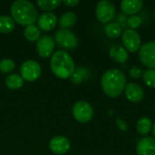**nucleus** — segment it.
I'll return each mask as SVG.
<instances>
[{
  "label": "nucleus",
  "instance_id": "32",
  "mask_svg": "<svg viewBox=\"0 0 155 155\" xmlns=\"http://www.w3.org/2000/svg\"><path fill=\"white\" fill-rule=\"evenodd\" d=\"M154 16H155V12H154Z\"/></svg>",
  "mask_w": 155,
  "mask_h": 155
},
{
  "label": "nucleus",
  "instance_id": "2",
  "mask_svg": "<svg viewBox=\"0 0 155 155\" xmlns=\"http://www.w3.org/2000/svg\"><path fill=\"white\" fill-rule=\"evenodd\" d=\"M11 15L15 22L21 25H34L38 18L35 5L27 0H16L11 5Z\"/></svg>",
  "mask_w": 155,
  "mask_h": 155
},
{
  "label": "nucleus",
  "instance_id": "8",
  "mask_svg": "<svg viewBox=\"0 0 155 155\" xmlns=\"http://www.w3.org/2000/svg\"><path fill=\"white\" fill-rule=\"evenodd\" d=\"M140 61L149 69L155 70V41L147 42L139 49Z\"/></svg>",
  "mask_w": 155,
  "mask_h": 155
},
{
  "label": "nucleus",
  "instance_id": "17",
  "mask_svg": "<svg viewBox=\"0 0 155 155\" xmlns=\"http://www.w3.org/2000/svg\"><path fill=\"white\" fill-rule=\"evenodd\" d=\"M77 16L75 13L72 11L65 12L59 19V25L62 29H68L72 26H74L76 24Z\"/></svg>",
  "mask_w": 155,
  "mask_h": 155
},
{
  "label": "nucleus",
  "instance_id": "12",
  "mask_svg": "<svg viewBox=\"0 0 155 155\" xmlns=\"http://www.w3.org/2000/svg\"><path fill=\"white\" fill-rule=\"evenodd\" d=\"M57 24V16L52 12L43 13L37 18L38 28L43 31H50L55 27Z\"/></svg>",
  "mask_w": 155,
  "mask_h": 155
},
{
  "label": "nucleus",
  "instance_id": "7",
  "mask_svg": "<svg viewBox=\"0 0 155 155\" xmlns=\"http://www.w3.org/2000/svg\"><path fill=\"white\" fill-rule=\"evenodd\" d=\"M41 72L42 69L40 64L34 60L25 61L20 68L22 78L24 81L27 82H34L37 80L41 75Z\"/></svg>",
  "mask_w": 155,
  "mask_h": 155
},
{
  "label": "nucleus",
  "instance_id": "31",
  "mask_svg": "<svg viewBox=\"0 0 155 155\" xmlns=\"http://www.w3.org/2000/svg\"><path fill=\"white\" fill-rule=\"evenodd\" d=\"M153 135L155 136V124H153Z\"/></svg>",
  "mask_w": 155,
  "mask_h": 155
},
{
  "label": "nucleus",
  "instance_id": "11",
  "mask_svg": "<svg viewBox=\"0 0 155 155\" xmlns=\"http://www.w3.org/2000/svg\"><path fill=\"white\" fill-rule=\"evenodd\" d=\"M70 147L71 143L68 138L61 135L54 137L49 143V148L54 154H64L70 150Z\"/></svg>",
  "mask_w": 155,
  "mask_h": 155
},
{
  "label": "nucleus",
  "instance_id": "5",
  "mask_svg": "<svg viewBox=\"0 0 155 155\" xmlns=\"http://www.w3.org/2000/svg\"><path fill=\"white\" fill-rule=\"evenodd\" d=\"M95 15L101 23H110L115 15V6L110 0H101L97 3Z\"/></svg>",
  "mask_w": 155,
  "mask_h": 155
},
{
  "label": "nucleus",
  "instance_id": "3",
  "mask_svg": "<svg viewBox=\"0 0 155 155\" xmlns=\"http://www.w3.org/2000/svg\"><path fill=\"white\" fill-rule=\"evenodd\" d=\"M50 68L54 74L61 79L71 77L75 70L74 62L71 55L63 50L56 51L51 57Z\"/></svg>",
  "mask_w": 155,
  "mask_h": 155
},
{
  "label": "nucleus",
  "instance_id": "10",
  "mask_svg": "<svg viewBox=\"0 0 155 155\" xmlns=\"http://www.w3.org/2000/svg\"><path fill=\"white\" fill-rule=\"evenodd\" d=\"M55 47V42L50 35L41 36L36 43V51L37 54L43 57L47 58L53 54Z\"/></svg>",
  "mask_w": 155,
  "mask_h": 155
},
{
  "label": "nucleus",
  "instance_id": "26",
  "mask_svg": "<svg viewBox=\"0 0 155 155\" xmlns=\"http://www.w3.org/2000/svg\"><path fill=\"white\" fill-rule=\"evenodd\" d=\"M15 64L12 59L5 58L0 61V71L3 74H9L15 70Z\"/></svg>",
  "mask_w": 155,
  "mask_h": 155
},
{
  "label": "nucleus",
  "instance_id": "28",
  "mask_svg": "<svg viewBox=\"0 0 155 155\" xmlns=\"http://www.w3.org/2000/svg\"><path fill=\"white\" fill-rule=\"evenodd\" d=\"M129 74L132 78H135V79H138L140 78L141 76H143V71L142 69H140L139 67L137 66H134L130 69L129 71Z\"/></svg>",
  "mask_w": 155,
  "mask_h": 155
},
{
  "label": "nucleus",
  "instance_id": "13",
  "mask_svg": "<svg viewBox=\"0 0 155 155\" xmlns=\"http://www.w3.org/2000/svg\"><path fill=\"white\" fill-rule=\"evenodd\" d=\"M136 152L138 155H155V138L144 137L139 140Z\"/></svg>",
  "mask_w": 155,
  "mask_h": 155
},
{
  "label": "nucleus",
  "instance_id": "15",
  "mask_svg": "<svg viewBox=\"0 0 155 155\" xmlns=\"http://www.w3.org/2000/svg\"><path fill=\"white\" fill-rule=\"evenodd\" d=\"M109 54H110L111 58H113V60H114L115 62L120 63V64L125 63L129 58V54H128L127 50L124 48V46L118 45V44L114 45L110 48Z\"/></svg>",
  "mask_w": 155,
  "mask_h": 155
},
{
  "label": "nucleus",
  "instance_id": "6",
  "mask_svg": "<svg viewBox=\"0 0 155 155\" xmlns=\"http://www.w3.org/2000/svg\"><path fill=\"white\" fill-rule=\"evenodd\" d=\"M73 115L76 121L82 124L88 123L94 116V109L85 101H78L73 106Z\"/></svg>",
  "mask_w": 155,
  "mask_h": 155
},
{
  "label": "nucleus",
  "instance_id": "14",
  "mask_svg": "<svg viewBox=\"0 0 155 155\" xmlns=\"http://www.w3.org/2000/svg\"><path fill=\"white\" fill-rule=\"evenodd\" d=\"M124 90H125V96L130 102L138 103L142 101V99L144 96V92L143 88L135 83H130L126 84Z\"/></svg>",
  "mask_w": 155,
  "mask_h": 155
},
{
  "label": "nucleus",
  "instance_id": "9",
  "mask_svg": "<svg viewBox=\"0 0 155 155\" xmlns=\"http://www.w3.org/2000/svg\"><path fill=\"white\" fill-rule=\"evenodd\" d=\"M122 41L124 48L130 52L138 51L142 45L141 37L139 34L134 29H131V28L124 29L122 35Z\"/></svg>",
  "mask_w": 155,
  "mask_h": 155
},
{
  "label": "nucleus",
  "instance_id": "18",
  "mask_svg": "<svg viewBox=\"0 0 155 155\" xmlns=\"http://www.w3.org/2000/svg\"><path fill=\"white\" fill-rule=\"evenodd\" d=\"M5 85L11 90H17L20 89L24 84V79L21 75L16 74H12L8 75L5 80Z\"/></svg>",
  "mask_w": 155,
  "mask_h": 155
},
{
  "label": "nucleus",
  "instance_id": "24",
  "mask_svg": "<svg viewBox=\"0 0 155 155\" xmlns=\"http://www.w3.org/2000/svg\"><path fill=\"white\" fill-rule=\"evenodd\" d=\"M61 3L62 1L60 0H40V1H37V5L42 10L49 12L51 10L57 8Z\"/></svg>",
  "mask_w": 155,
  "mask_h": 155
},
{
  "label": "nucleus",
  "instance_id": "16",
  "mask_svg": "<svg viewBox=\"0 0 155 155\" xmlns=\"http://www.w3.org/2000/svg\"><path fill=\"white\" fill-rule=\"evenodd\" d=\"M143 5L142 0H123L121 2V9L126 15H135L141 11Z\"/></svg>",
  "mask_w": 155,
  "mask_h": 155
},
{
  "label": "nucleus",
  "instance_id": "1",
  "mask_svg": "<svg viewBox=\"0 0 155 155\" xmlns=\"http://www.w3.org/2000/svg\"><path fill=\"white\" fill-rule=\"evenodd\" d=\"M101 85L109 97H118L126 86L125 74L119 69H109L102 75Z\"/></svg>",
  "mask_w": 155,
  "mask_h": 155
},
{
  "label": "nucleus",
  "instance_id": "23",
  "mask_svg": "<svg viewBox=\"0 0 155 155\" xmlns=\"http://www.w3.org/2000/svg\"><path fill=\"white\" fill-rule=\"evenodd\" d=\"M89 71L88 69L84 68V67H79L78 69L74 70L72 77V82L74 84H80L84 81H85L88 77H89Z\"/></svg>",
  "mask_w": 155,
  "mask_h": 155
},
{
  "label": "nucleus",
  "instance_id": "25",
  "mask_svg": "<svg viewBox=\"0 0 155 155\" xmlns=\"http://www.w3.org/2000/svg\"><path fill=\"white\" fill-rule=\"evenodd\" d=\"M143 79L146 85L155 89V70L147 69L143 73Z\"/></svg>",
  "mask_w": 155,
  "mask_h": 155
},
{
  "label": "nucleus",
  "instance_id": "29",
  "mask_svg": "<svg viewBox=\"0 0 155 155\" xmlns=\"http://www.w3.org/2000/svg\"><path fill=\"white\" fill-rule=\"evenodd\" d=\"M116 124L118 126V128L123 131V132H127L128 130V125L126 124V122L124 120H123L122 118H117L116 120Z\"/></svg>",
  "mask_w": 155,
  "mask_h": 155
},
{
  "label": "nucleus",
  "instance_id": "19",
  "mask_svg": "<svg viewBox=\"0 0 155 155\" xmlns=\"http://www.w3.org/2000/svg\"><path fill=\"white\" fill-rule=\"evenodd\" d=\"M152 127H153V123L148 117L140 118L139 121L137 122V124H136V128H137L138 133L143 136L147 135L151 132Z\"/></svg>",
  "mask_w": 155,
  "mask_h": 155
},
{
  "label": "nucleus",
  "instance_id": "4",
  "mask_svg": "<svg viewBox=\"0 0 155 155\" xmlns=\"http://www.w3.org/2000/svg\"><path fill=\"white\" fill-rule=\"evenodd\" d=\"M55 44L67 50L74 49L78 45V38L74 33L68 29H59L54 34Z\"/></svg>",
  "mask_w": 155,
  "mask_h": 155
},
{
  "label": "nucleus",
  "instance_id": "22",
  "mask_svg": "<svg viewBox=\"0 0 155 155\" xmlns=\"http://www.w3.org/2000/svg\"><path fill=\"white\" fill-rule=\"evenodd\" d=\"M104 33L111 38H116L122 34V27L116 22H110L104 26Z\"/></svg>",
  "mask_w": 155,
  "mask_h": 155
},
{
  "label": "nucleus",
  "instance_id": "21",
  "mask_svg": "<svg viewBox=\"0 0 155 155\" xmlns=\"http://www.w3.org/2000/svg\"><path fill=\"white\" fill-rule=\"evenodd\" d=\"M24 35L28 41L35 42L41 37V32L38 26H36L35 25H30L25 28Z\"/></svg>",
  "mask_w": 155,
  "mask_h": 155
},
{
  "label": "nucleus",
  "instance_id": "20",
  "mask_svg": "<svg viewBox=\"0 0 155 155\" xmlns=\"http://www.w3.org/2000/svg\"><path fill=\"white\" fill-rule=\"evenodd\" d=\"M15 29V21L8 15L0 16V33L8 34Z\"/></svg>",
  "mask_w": 155,
  "mask_h": 155
},
{
  "label": "nucleus",
  "instance_id": "30",
  "mask_svg": "<svg viewBox=\"0 0 155 155\" xmlns=\"http://www.w3.org/2000/svg\"><path fill=\"white\" fill-rule=\"evenodd\" d=\"M62 3L68 7H74L79 4V1L78 0H64L62 1Z\"/></svg>",
  "mask_w": 155,
  "mask_h": 155
},
{
  "label": "nucleus",
  "instance_id": "27",
  "mask_svg": "<svg viewBox=\"0 0 155 155\" xmlns=\"http://www.w3.org/2000/svg\"><path fill=\"white\" fill-rule=\"evenodd\" d=\"M142 24V18L137 15H131L128 19H127V25L131 29H134L139 27Z\"/></svg>",
  "mask_w": 155,
  "mask_h": 155
}]
</instances>
